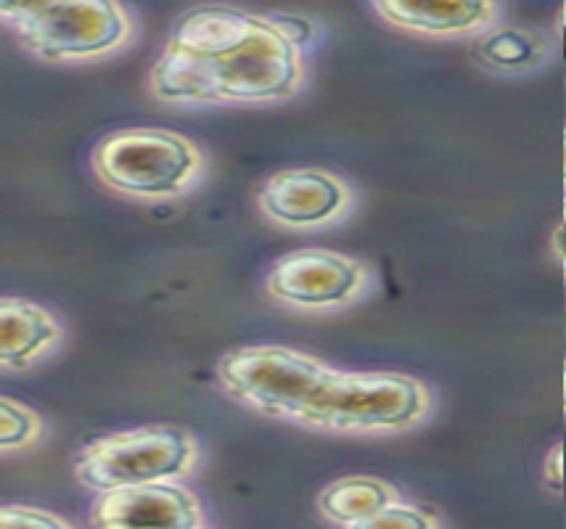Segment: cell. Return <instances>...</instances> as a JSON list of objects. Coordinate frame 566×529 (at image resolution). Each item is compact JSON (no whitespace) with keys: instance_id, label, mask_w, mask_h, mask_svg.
<instances>
[{"instance_id":"cell-1","label":"cell","mask_w":566,"mask_h":529,"mask_svg":"<svg viewBox=\"0 0 566 529\" xmlns=\"http://www.w3.org/2000/svg\"><path fill=\"white\" fill-rule=\"evenodd\" d=\"M148 85L172 106L279 104L305 85V56L271 17L201 6L172 24Z\"/></svg>"},{"instance_id":"cell-2","label":"cell","mask_w":566,"mask_h":529,"mask_svg":"<svg viewBox=\"0 0 566 529\" xmlns=\"http://www.w3.org/2000/svg\"><path fill=\"white\" fill-rule=\"evenodd\" d=\"M431 411L421 379L395 371H339L328 366L294 424L328 434H397Z\"/></svg>"},{"instance_id":"cell-3","label":"cell","mask_w":566,"mask_h":529,"mask_svg":"<svg viewBox=\"0 0 566 529\" xmlns=\"http://www.w3.org/2000/svg\"><path fill=\"white\" fill-rule=\"evenodd\" d=\"M93 170L106 189L159 202L191 189L205 172V157L180 133L130 127L101 140L93 151Z\"/></svg>"},{"instance_id":"cell-4","label":"cell","mask_w":566,"mask_h":529,"mask_svg":"<svg viewBox=\"0 0 566 529\" xmlns=\"http://www.w3.org/2000/svg\"><path fill=\"white\" fill-rule=\"evenodd\" d=\"M0 22L17 30L38 59L53 64L91 62L119 51L133 35V22L119 3H0Z\"/></svg>"},{"instance_id":"cell-5","label":"cell","mask_w":566,"mask_h":529,"mask_svg":"<svg viewBox=\"0 0 566 529\" xmlns=\"http://www.w3.org/2000/svg\"><path fill=\"white\" fill-rule=\"evenodd\" d=\"M199 461L191 432L170 424L130 429L87 442L74 458V477L93 493L175 482Z\"/></svg>"},{"instance_id":"cell-6","label":"cell","mask_w":566,"mask_h":529,"mask_svg":"<svg viewBox=\"0 0 566 529\" xmlns=\"http://www.w3.org/2000/svg\"><path fill=\"white\" fill-rule=\"evenodd\" d=\"M328 363L281 345L235 347L218 363V377L235 403L260 416L294 424Z\"/></svg>"},{"instance_id":"cell-7","label":"cell","mask_w":566,"mask_h":529,"mask_svg":"<svg viewBox=\"0 0 566 529\" xmlns=\"http://www.w3.org/2000/svg\"><path fill=\"white\" fill-rule=\"evenodd\" d=\"M370 267L332 250H294L268 271L265 289L275 303L305 313H328L357 303L370 289Z\"/></svg>"},{"instance_id":"cell-8","label":"cell","mask_w":566,"mask_h":529,"mask_svg":"<svg viewBox=\"0 0 566 529\" xmlns=\"http://www.w3.org/2000/svg\"><path fill=\"white\" fill-rule=\"evenodd\" d=\"M258 204L275 225L313 231L347 218L353 207V189L339 176L321 167H292L275 172L262 186Z\"/></svg>"},{"instance_id":"cell-9","label":"cell","mask_w":566,"mask_h":529,"mask_svg":"<svg viewBox=\"0 0 566 529\" xmlns=\"http://www.w3.org/2000/svg\"><path fill=\"white\" fill-rule=\"evenodd\" d=\"M93 529H201L199 498L178 482L117 487L98 493L91 508Z\"/></svg>"},{"instance_id":"cell-10","label":"cell","mask_w":566,"mask_h":529,"mask_svg":"<svg viewBox=\"0 0 566 529\" xmlns=\"http://www.w3.org/2000/svg\"><path fill=\"white\" fill-rule=\"evenodd\" d=\"M381 22L427 38L482 35L497 24V3H374Z\"/></svg>"},{"instance_id":"cell-11","label":"cell","mask_w":566,"mask_h":529,"mask_svg":"<svg viewBox=\"0 0 566 529\" xmlns=\"http://www.w3.org/2000/svg\"><path fill=\"white\" fill-rule=\"evenodd\" d=\"M62 339V326L43 305L0 297V368L27 371Z\"/></svg>"},{"instance_id":"cell-12","label":"cell","mask_w":566,"mask_h":529,"mask_svg":"<svg viewBox=\"0 0 566 529\" xmlns=\"http://www.w3.org/2000/svg\"><path fill=\"white\" fill-rule=\"evenodd\" d=\"M476 66L495 75H530L554 59V40L532 27H490L471 45Z\"/></svg>"},{"instance_id":"cell-13","label":"cell","mask_w":566,"mask_h":529,"mask_svg":"<svg viewBox=\"0 0 566 529\" xmlns=\"http://www.w3.org/2000/svg\"><path fill=\"white\" fill-rule=\"evenodd\" d=\"M395 500H400V493L392 482L379 477H342L323 487L318 511L326 521L347 529L379 514Z\"/></svg>"},{"instance_id":"cell-14","label":"cell","mask_w":566,"mask_h":529,"mask_svg":"<svg viewBox=\"0 0 566 529\" xmlns=\"http://www.w3.org/2000/svg\"><path fill=\"white\" fill-rule=\"evenodd\" d=\"M43 432V421L32 408L11 398H0V451H19L32 445Z\"/></svg>"},{"instance_id":"cell-15","label":"cell","mask_w":566,"mask_h":529,"mask_svg":"<svg viewBox=\"0 0 566 529\" xmlns=\"http://www.w3.org/2000/svg\"><path fill=\"white\" fill-rule=\"evenodd\" d=\"M347 529H442L440 519L431 517L423 508L406 504V500H395L387 508H381L379 514L368 517L360 525H353Z\"/></svg>"},{"instance_id":"cell-16","label":"cell","mask_w":566,"mask_h":529,"mask_svg":"<svg viewBox=\"0 0 566 529\" xmlns=\"http://www.w3.org/2000/svg\"><path fill=\"white\" fill-rule=\"evenodd\" d=\"M0 529H72L62 517L32 506H0Z\"/></svg>"},{"instance_id":"cell-17","label":"cell","mask_w":566,"mask_h":529,"mask_svg":"<svg viewBox=\"0 0 566 529\" xmlns=\"http://www.w3.org/2000/svg\"><path fill=\"white\" fill-rule=\"evenodd\" d=\"M271 19L275 22V27L283 32V35L292 40L300 51H302V45L313 40V22L305 17H300V13H273Z\"/></svg>"},{"instance_id":"cell-18","label":"cell","mask_w":566,"mask_h":529,"mask_svg":"<svg viewBox=\"0 0 566 529\" xmlns=\"http://www.w3.org/2000/svg\"><path fill=\"white\" fill-rule=\"evenodd\" d=\"M543 479L548 482L551 490L562 493L564 485V445H554L543 458Z\"/></svg>"},{"instance_id":"cell-19","label":"cell","mask_w":566,"mask_h":529,"mask_svg":"<svg viewBox=\"0 0 566 529\" xmlns=\"http://www.w3.org/2000/svg\"><path fill=\"white\" fill-rule=\"evenodd\" d=\"M562 239H564V223H558L554 228V233H551V250H554V257H556L558 265H564V244H562Z\"/></svg>"},{"instance_id":"cell-20","label":"cell","mask_w":566,"mask_h":529,"mask_svg":"<svg viewBox=\"0 0 566 529\" xmlns=\"http://www.w3.org/2000/svg\"><path fill=\"white\" fill-rule=\"evenodd\" d=\"M201 529H205V527H201Z\"/></svg>"}]
</instances>
